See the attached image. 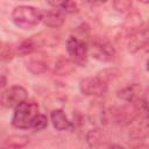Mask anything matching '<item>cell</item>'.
I'll return each mask as SVG.
<instances>
[{"instance_id": "cell-2", "label": "cell", "mask_w": 149, "mask_h": 149, "mask_svg": "<svg viewBox=\"0 0 149 149\" xmlns=\"http://www.w3.org/2000/svg\"><path fill=\"white\" fill-rule=\"evenodd\" d=\"M37 114L38 105L35 101L26 100L15 107L12 118V125L19 129H28L30 128V125Z\"/></svg>"}, {"instance_id": "cell-19", "label": "cell", "mask_w": 149, "mask_h": 149, "mask_svg": "<svg viewBox=\"0 0 149 149\" xmlns=\"http://www.w3.org/2000/svg\"><path fill=\"white\" fill-rule=\"evenodd\" d=\"M29 142V139L27 136L23 135H12L6 139L3 146L5 147H9V148H21L27 146Z\"/></svg>"}, {"instance_id": "cell-17", "label": "cell", "mask_w": 149, "mask_h": 149, "mask_svg": "<svg viewBox=\"0 0 149 149\" xmlns=\"http://www.w3.org/2000/svg\"><path fill=\"white\" fill-rule=\"evenodd\" d=\"M142 24H143V20H142L141 14H139L137 12H133V13H130L126 16L123 27H125L126 30L132 33V31H135V30L140 29L142 27Z\"/></svg>"}, {"instance_id": "cell-8", "label": "cell", "mask_w": 149, "mask_h": 149, "mask_svg": "<svg viewBox=\"0 0 149 149\" xmlns=\"http://www.w3.org/2000/svg\"><path fill=\"white\" fill-rule=\"evenodd\" d=\"M148 43V30L147 28H140L132 31L127 40V49L129 52H136L146 47Z\"/></svg>"}, {"instance_id": "cell-11", "label": "cell", "mask_w": 149, "mask_h": 149, "mask_svg": "<svg viewBox=\"0 0 149 149\" xmlns=\"http://www.w3.org/2000/svg\"><path fill=\"white\" fill-rule=\"evenodd\" d=\"M44 26L49 28H59L64 23V15L62 12L57 9H49L45 12H42V20Z\"/></svg>"}, {"instance_id": "cell-23", "label": "cell", "mask_w": 149, "mask_h": 149, "mask_svg": "<svg viewBox=\"0 0 149 149\" xmlns=\"http://www.w3.org/2000/svg\"><path fill=\"white\" fill-rule=\"evenodd\" d=\"M47 126H48V118L44 114L38 113L34 118V120H33V122L30 125V128H33L34 130L38 132V130H42V129L47 128Z\"/></svg>"}, {"instance_id": "cell-22", "label": "cell", "mask_w": 149, "mask_h": 149, "mask_svg": "<svg viewBox=\"0 0 149 149\" xmlns=\"http://www.w3.org/2000/svg\"><path fill=\"white\" fill-rule=\"evenodd\" d=\"M86 140L88 142L90 146H98L99 142L102 141V132L100 128H95V129H92L87 133V136H86Z\"/></svg>"}, {"instance_id": "cell-14", "label": "cell", "mask_w": 149, "mask_h": 149, "mask_svg": "<svg viewBox=\"0 0 149 149\" xmlns=\"http://www.w3.org/2000/svg\"><path fill=\"white\" fill-rule=\"evenodd\" d=\"M37 48L40 47H55L59 43V35H56L50 31H43L38 35L31 36Z\"/></svg>"}, {"instance_id": "cell-21", "label": "cell", "mask_w": 149, "mask_h": 149, "mask_svg": "<svg viewBox=\"0 0 149 149\" xmlns=\"http://www.w3.org/2000/svg\"><path fill=\"white\" fill-rule=\"evenodd\" d=\"M14 55H15V51L10 44L0 42V61L8 62L14 57Z\"/></svg>"}, {"instance_id": "cell-25", "label": "cell", "mask_w": 149, "mask_h": 149, "mask_svg": "<svg viewBox=\"0 0 149 149\" xmlns=\"http://www.w3.org/2000/svg\"><path fill=\"white\" fill-rule=\"evenodd\" d=\"M6 84H7V79H6V77H5V76H0V88L5 87Z\"/></svg>"}, {"instance_id": "cell-6", "label": "cell", "mask_w": 149, "mask_h": 149, "mask_svg": "<svg viewBox=\"0 0 149 149\" xmlns=\"http://www.w3.org/2000/svg\"><path fill=\"white\" fill-rule=\"evenodd\" d=\"M108 87V83H106L100 76L97 77H87L80 80L79 90L85 95L101 97L106 93Z\"/></svg>"}, {"instance_id": "cell-1", "label": "cell", "mask_w": 149, "mask_h": 149, "mask_svg": "<svg viewBox=\"0 0 149 149\" xmlns=\"http://www.w3.org/2000/svg\"><path fill=\"white\" fill-rule=\"evenodd\" d=\"M42 20V12L33 6H17L12 12L13 23L21 29H31Z\"/></svg>"}, {"instance_id": "cell-10", "label": "cell", "mask_w": 149, "mask_h": 149, "mask_svg": "<svg viewBox=\"0 0 149 149\" xmlns=\"http://www.w3.org/2000/svg\"><path fill=\"white\" fill-rule=\"evenodd\" d=\"M88 120L92 125H94L95 127H100L104 123H106V109L104 107V105L100 101H94L90 108H88V113H87Z\"/></svg>"}, {"instance_id": "cell-20", "label": "cell", "mask_w": 149, "mask_h": 149, "mask_svg": "<svg viewBox=\"0 0 149 149\" xmlns=\"http://www.w3.org/2000/svg\"><path fill=\"white\" fill-rule=\"evenodd\" d=\"M36 49H37V47H36L34 40L30 37V38H27V40H24L23 42L20 43V45L17 47V52L22 56H26V55L33 54Z\"/></svg>"}, {"instance_id": "cell-15", "label": "cell", "mask_w": 149, "mask_h": 149, "mask_svg": "<svg viewBox=\"0 0 149 149\" xmlns=\"http://www.w3.org/2000/svg\"><path fill=\"white\" fill-rule=\"evenodd\" d=\"M47 2L63 14H73L78 12V6L74 0H47Z\"/></svg>"}, {"instance_id": "cell-5", "label": "cell", "mask_w": 149, "mask_h": 149, "mask_svg": "<svg viewBox=\"0 0 149 149\" xmlns=\"http://www.w3.org/2000/svg\"><path fill=\"white\" fill-rule=\"evenodd\" d=\"M87 52H90V55L99 62H111L115 57L114 48L104 40L92 41L90 47H87Z\"/></svg>"}, {"instance_id": "cell-24", "label": "cell", "mask_w": 149, "mask_h": 149, "mask_svg": "<svg viewBox=\"0 0 149 149\" xmlns=\"http://www.w3.org/2000/svg\"><path fill=\"white\" fill-rule=\"evenodd\" d=\"M113 6L119 13H126L132 8V0H113Z\"/></svg>"}, {"instance_id": "cell-13", "label": "cell", "mask_w": 149, "mask_h": 149, "mask_svg": "<svg viewBox=\"0 0 149 149\" xmlns=\"http://www.w3.org/2000/svg\"><path fill=\"white\" fill-rule=\"evenodd\" d=\"M141 93H142V87L137 84H133L129 86H126L121 90L118 91V98L127 101V102H134L135 100L141 98Z\"/></svg>"}, {"instance_id": "cell-26", "label": "cell", "mask_w": 149, "mask_h": 149, "mask_svg": "<svg viewBox=\"0 0 149 149\" xmlns=\"http://www.w3.org/2000/svg\"><path fill=\"white\" fill-rule=\"evenodd\" d=\"M140 2H142V3H148L149 2V0H139Z\"/></svg>"}, {"instance_id": "cell-12", "label": "cell", "mask_w": 149, "mask_h": 149, "mask_svg": "<svg viewBox=\"0 0 149 149\" xmlns=\"http://www.w3.org/2000/svg\"><path fill=\"white\" fill-rule=\"evenodd\" d=\"M50 119H51V122H52V126L59 130V132H63V130H69L72 128V123L71 121L68 119V116L65 115V113L62 111V109H52L51 111V114H50Z\"/></svg>"}, {"instance_id": "cell-16", "label": "cell", "mask_w": 149, "mask_h": 149, "mask_svg": "<svg viewBox=\"0 0 149 149\" xmlns=\"http://www.w3.org/2000/svg\"><path fill=\"white\" fill-rule=\"evenodd\" d=\"M74 63L65 57H59L55 63V73L58 76H69L74 71Z\"/></svg>"}, {"instance_id": "cell-3", "label": "cell", "mask_w": 149, "mask_h": 149, "mask_svg": "<svg viewBox=\"0 0 149 149\" xmlns=\"http://www.w3.org/2000/svg\"><path fill=\"white\" fill-rule=\"evenodd\" d=\"M87 43L78 36H69L66 40V50L70 59L77 65H84L87 57Z\"/></svg>"}, {"instance_id": "cell-7", "label": "cell", "mask_w": 149, "mask_h": 149, "mask_svg": "<svg viewBox=\"0 0 149 149\" xmlns=\"http://www.w3.org/2000/svg\"><path fill=\"white\" fill-rule=\"evenodd\" d=\"M129 129V137L132 140H142L148 136L149 127H148V119L147 115L137 114L130 122Z\"/></svg>"}, {"instance_id": "cell-9", "label": "cell", "mask_w": 149, "mask_h": 149, "mask_svg": "<svg viewBox=\"0 0 149 149\" xmlns=\"http://www.w3.org/2000/svg\"><path fill=\"white\" fill-rule=\"evenodd\" d=\"M139 114L134 105L132 106H119L115 107L112 112L114 121L119 125H129V122Z\"/></svg>"}, {"instance_id": "cell-18", "label": "cell", "mask_w": 149, "mask_h": 149, "mask_svg": "<svg viewBox=\"0 0 149 149\" xmlns=\"http://www.w3.org/2000/svg\"><path fill=\"white\" fill-rule=\"evenodd\" d=\"M27 68L31 73L41 74L48 70V64L41 58H31L27 62Z\"/></svg>"}, {"instance_id": "cell-4", "label": "cell", "mask_w": 149, "mask_h": 149, "mask_svg": "<svg viewBox=\"0 0 149 149\" xmlns=\"http://www.w3.org/2000/svg\"><path fill=\"white\" fill-rule=\"evenodd\" d=\"M28 99V92L20 85H14L6 88L0 94V104L6 108H15L21 102Z\"/></svg>"}]
</instances>
